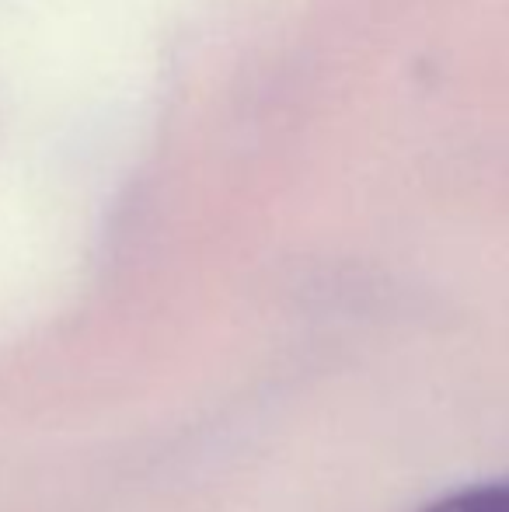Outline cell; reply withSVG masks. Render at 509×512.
Returning a JSON list of instances; mask_svg holds the SVG:
<instances>
[{
  "label": "cell",
  "instance_id": "obj_1",
  "mask_svg": "<svg viewBox=\"0 0 509 512\" xmlns=\"http://www.w3.org/2000/svg\"><path fill=\"white\" fill-rule=\"evenodd\" d=\"M419 512H509V478L454 488V492L426 502Z\"/></svg>",
  "mask_w": 509,
  "mask_h": 512
}]
</instances>
